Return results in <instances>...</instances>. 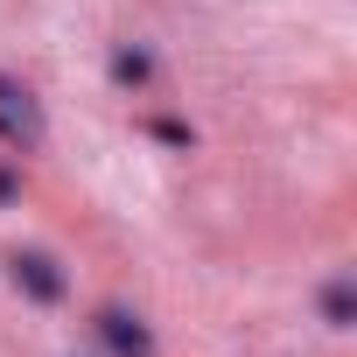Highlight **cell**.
<instances>
[{
	"label": "cell",
	"instance_id": "1",
	"mask_svg": "<svg viewBox=\"0 0 357 357\" xmlns=\"http://www.w3.org/2000/svg\"><path fill=\"white\" fill-rule=\"evenodd\" d=\"M0 140H8V147H22V154H36V147L50 140L43 105H36V98H29V84H15L8 70H0Z\"/></svg>",
	"mask_w": 357,
	"mask_h": 357
},
{
	"label": "cell",
	"instance_id": "2",
	"mask_svg": "<svg viewBox=\"0 0 357 357\" xmlns=\"http://www.w3.org/2000/svg\"><path fill=\"white\" fill-rule=\"evenodd\" d=\"M98 336H105V350H112V357H154L147 322H140V315H126V308H98Z\"/></svg>",
	"mask_w": 357,
	"mask_h": 357
},
{
	"label": "cell",
	"instance_id": "3",
	"mask_svg": "<svg viewBox=\"0 0 357 357\" xmlns=\"http://www.w3.org/2000/svg\"><path fill=\"white\" fill-rule=\"evenodd\" d=\"M8 266H15V287H22L29 301H63V273H56L50 252H15Z\"/></svg>",
	"mask_w": 357,
	"mask_h": 357
},
{
	"label": "cell",
	"instance_id": "4",
	"mask_svg": "<svg viewBox=\"0 0 357 357\" xmlns=\"http://www.w3.org/2000/svg\"><path fill=\"white\" fill-rule=\"evenodd\" d=\"M322 315H329V329H350V322H357V294H350V280H329V287H322Z\"/></svg>",
	"mask_w": 357,
	"mask_h": 357
},
{
	"label": "cell",
	"instance_id": "5",
	"mask_svg": "<svg viewBox=\"0 0 357 357\" xmlns=\"http://www.w3.org/2000/svg\"><path fill=\"white\" fill-rule=\"evenodd\" d=\"M112 77H119V84H147V77H154L147 50H119V56H112Z\"/></svg>",
	"mask_w": 357,
	"mask_h": 357
},
{
	"label": "cell",
	"instance_id": "6",
	"mask_svg": "<svg viewBox=\"0 0 357 357\" xmlns=\"http://www.w3.org/2000/svg\"><path fill=\"white\" fill-rule=\"evenodd\" d=\"M8 197H15V175H0V204H8Z\"/></svg>",
	"mask_w": 357,
	"mask_h": 357
}]
</instances>
